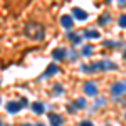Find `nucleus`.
Returning a JSON list of instances; mask_svg holds the SVG:
<instances>
[{
  "mask_svg": "<svg viewBox=\"0 0 126 126\" xmlns=\"http://www.w3.org/2000/svg\"><path fill=\"white\" fill-rule=\"evenodd\" d=\"M118 69V66L111 61H99V62H93V64H87V66H81V71H84L87 74H93L97 71H114Z\"/></svg>",
  "mask_w": 126,
  "mask_h": 126,
  "instance_id": "nucleus-2",
  "label": "nucleus"
},
{
  "mask_svg": "<svg viewBox=\"0 0 126 126\" xmlns=\"http://www.w3.org/2000/svg\"><path fill=\"white\" fill-rule=\"evenodd\" d=\"M0 104H2V99H0Z\"/></svg>",
  "mask_w": 126,
  "mask_h": 126,
  "instance_id": "nucleus-27",
  "label": "nucleus"
},
{
  "mask_svg": "<svg viewBox=\"0 0 126 126\" xmlns=\"http://www.w3.org/2000/svg\"><path fill=\"white\" fill-rule=\"evenodd\" d=\"M79 126H94V125H93L91 121H87V119H84V121H81V123H79Z\"/></svg>",
  "mask_w": 126,
  "mask_h": 126,
  "instance_id": "nucleus-20",
  "label": "nucleus"
},
{
  "mask_svg": "<svg viewBox=\"0 0 126 126\" xmlns=\"http://www.w3.org/2000/svg\"><path fill=\"white\" fill-rule=\"evenodd\" d=\"M104 126H111V125H104Z\"/></svg>",
  "mask_w": 126,
  "mask_h": 126,
  "instance_id": "nucleus-26",
  "label": "nucleus"
},
{
  "mask_svg": "<svg viewBox=\"0 0 126 126\" xmlns=\"http://www.w3.org/2000/svg\"><path fill=\"white\" fill-rule=\"evenodd\" d=\"M72 106H74V109H82V108H86V101L84 99H76Z\"/></svg>",
  "mask_w": 126,
  "mask_h": 126,
  "instance_id": "nucleus-16",
  "label": "nucleus"
},
{
  "mask_svg": "<svg viewBox=\"0 0 126 126\" xmlns=\"http://www.w3.org/2000/svg\"><path fill=\"white\" fill-rule=\"evenodd\" d=\"M32 111H34L35 114H44V111H46V106H44L40 101H37V103H34V104H32Z\"/></svg>",
  "mask_w": 126,
  "mask_h": 126,
  "instance_id": "nucleus-12",
  "label": "nucleus"
},
{
  "mask_svg": "<svg viewBox=\"0 0 126 126\" xmlns=\"http://www.w3.org/2000/svg\"><path fill=\"white\" fill-rule=\"evenodd\" d=\"M67 39L72 42V46H78V44H81V40H82V35L81 34H74V32H67Z\"/></svg>",
  "mask_w": 126,
  "mask_h": 126,
  "instance_id": "nucleus-11",
  "label": "nucleus"
},
{
  "mask_svg": "<svg viewBox=\"0 0 126 126\" xmlns=\"http://www.w3.org/2000/svg\"><path fill=\"white\" fill-rule=\"evenodd\" d=\"M0 126H2V121H0Z\"/></svg>",
  "mask_w": 126,
  "mask_h": 126,
  "instance_id": "nucleus-28",
  "label": "nucleus"
},
{
  "mask_svg": "<svg viewBox=\"0 0 126 126\" xmlns=\"http://www.w3.org/2000/svg\"><path fill=\"white\" fill-rule=\"evenodd\" d=\"M82 89H84V94H87V96H91V97H94L97 94V86L94 84V82H91V81L84 82Z\"/></svg>",
  "mask_w": 126,
  "mask_h": 126,
  "instance_id": "nucleus-5",
  "label": "nucleus"
},
{
  "mask_svg": "<svg viewBox=\"0 0 126 126\" xmlns=\"http://www.w3.org/2000/svg\"><path fill=\"white\" fill-rule=\"evenodd\" d=\"M111 94L114 97H121L126 94V82L125 81H121V82H114L113 86H111Z\"/></svg>",
  "mask_w": 126,
  "mask_h": 126,
  "instance_id": "nucleus-4",
  "label": "nucleus"
},
{
  "mask_svg": "<svg viewBox=\"0 0 126 126\" xmlns=\"http://www.w3.org/2000/svg\"><path fill=\"white\" fill-rule=\"evenodd\" d=\"M72 15H74L78 20H81V22L87 20V12H86V10H82V9H78V7L72 10Z\"/></svg>",
  "mask_w": 126,
  "mask_h": 126,
  "instance_id": "nucleus-10",
  "label": "nucleus"
},
{
  "mask_svg": "<svg viewBox=\"0 0 126 126\" xmlns=\"http://www.w3.org/2000/svg\"><path fill=\"white\" fill-rule=\"evenodd\" d=\"M61 25H62L66 30H71L72 25H74V20H72L71 15H62V17H61Z\"/></svg>",
  "mask_w": 126,
  "mask_h": 126,
  "instance_id": "nucleus-7",
  "label": "nucleus"
},
{
  "mask_svg": "<svg viewBox=\"0 0 126 126\" xmlns=\"http://www.w3.org/2000/svg\"><path fill=\"white\" fill-rule=\"evenodd\" d=\"M91 54H93V46H84L82 50H81V56L87 57V56H91Z\"/></svg>",
  "mask_w": 126,
  "mask_h": 126,
  "instance_id": "nucleus-15",
  "label": "nucleus"
},
{
  "mask_svg": "<svg viewBox=\"0 0 126 126\" xmlns=\"http://www.w3.org/2000/svg\"><path fill=\"white\" fill-rule=\"evenodd\" d=\"M24 35L29 40H42L46 37V27L39 22H29L24 27Z\"/></svg>",
  "mask_w": 126,
  "mask_h": 126,
  "instance_id": "nucleus-1",
  "label": "nucleus"
},
{
  "mask_svg": "<svg viewBox=\"0 0 126 126\" xmlns=\"http://www.w3.org/2000/svg\"><path fill=\"white\" fill-rule=\"evenodd\" d=\"M49 121H50V126H62V116L57 113L49 114Z\"/></svg>",
  "mask_w": 126,
  "mask_h": 126,
  "instance_id": "nucleus-9",
  "label": "nucleus"
},
{
  "mask_svg": "<svg viewBox=\"0 0 126 126\" xmlns=\"http://www.w3.org/2000/svg\"><path fill=\"white\" fill-rule=\"evenodd\" d=\"M35 126H46V125H42V123H39V125H35Z\"/></svg>",
  "mask_w": 126,
  "mask_h": 126,
  "instance_id": "nucleus-24",
  "label": "nucleus"
},
{
  "mask_svg": "<svg viewBox=\"0 0 126 126\" xmlns=\"http://www.w3.org/2000/svg\"><path fill=\"white\" fill-rule=\"evenodd\" d=\"M22 126H32V125H27V123H25V125H22Z\"/></svg>",
  "mask_w": 126,
  "mask_h": 126,
  "instance_id": "nucleus-25",
  "label": "nucleus"
},
{
  "mask_svg": "<svg viewBox=\"0 0 126 126\" xmlns=\"http://www.w3.org/2000/svg\"><path fill=\"white\" fill-rule=\"evenodd\" d=\"M66 52H67V50H66V49H54V50H52V59H54V61H64V59H66Z\"/></svg>",
  "mask_w": 126,
  "mask_h": 126,
  "instance_id": "nucleus-8",
  "label": "nucleus"
},
{
  "mask_svg": "<svg viewBox=\"0 0 126 126\" xmlns=\"http://www.w3.org/2000/svg\"><path fill=\"white\" fill-rule=\"evenodd\" d=\"M109 20H111V17H109L108 14H104V15H101V19H99V24H101V25H106V24H109Z\"/></svg>",
  "mask_w": 126,
  "mask_h": 126,
  "instance_id": "nucleus-18",
  "label": "nucleus"
},
{
  "mask_svg": "<svg viewBox=\"0 0 126 126\" xmlns=\"http://www.w3.org/2000/svg\"><path fill=\"white\" fill-rule=\"evenodd\" d=\"M66 57H67L69 61H72V62H74V61L79 57V54L76 52V50H72V49H71V50H67V52H66Z\"/></svg>",
  "mask_w": 126,
  "mask_h": 126,
  "instance_id": "nucleus-14",
  "label": "nucleus"
},
{
  "mask_svg": "<svg viewBox=\"0 0 126 126\" xmlns=\"http://www.w3.org/2000/svg\"><path fill=\"white\" fill-rule=\"evenodd\" d=\"M24 106H27V99H20V101H10V103H7V113H10V114H15V113H19V111H20Z\"/></svg>",
  "mask_w": 126,
  "mask_h": 126,
  "instance_id": "nucleus-3",
  "label": "nucleus"
},
{
  "mask_svg": "<svg viewBox=\"0 0 126 126\" xmlns=\"http://www.w3.org/2000/svg\"><path fill=\"white\" fill-rule=\"evenodd\" d=\"M118 25H119L121 29H126V14L119 15V19H118Z\"/></svg>",
  "mask_w": 126,
  "mask_h": 126,
  "instance_id": "nucleus-17",
  "label": "nucleus"
},
{
  "mask_svg": "<svg viewBox=\"0 0 126 126\" xmlns=\"http://www.w3.org/2000/svg\"><path fill=\"white\" fill-rule=\"evenodd\" d=\"M62 93V87H61V84H57V87H56V94H61Z\"/></svg>",
  "mask_w": 126,
  "mask_h": 126,
  "instance_id": "nucleus-21",
  "label": "nucleus"
},
{
  "mask_svg": "<svg viewBox=\"0 0 126 126\" xmlns=\"http://www.w3.org/2000/svg\"><path fill=\"white\" fill-rule=\"evenodd\" d=\"M82 37H86V39H99L101 34L96 32V30H93V29H87V30H84V35Z\"/></svg>",
  "mask_w": 126,
  "mask_h": 126,
  "instance_id": "nucleus-13",
  "label": "nucleus"
},
{
  "mask_svg": "<svg viewBox=\"0 0 126 126\" xmlns=\"http://www.w3.org/2000/svg\"><path fill=\"white\" fill-rule=\"evenodd\" d=\"M104 46H106V47H118V46H121V44H118V42H114V40H106Z\"/></svg>",
  "mask_w": 126,
  "mask_h": 126,
  "instance_id": "nucleus-19",
  "label": "nucleus"
},
{
  "mask_svg": "<svg viewBox=\"0 0 126 126\" xmlns=\"http://www.w3.org/2000/svg\"><path fill=\"white\" fill-rule=\"evenodd\" d=\"M123 57H125V59H126V50H125V52H123Z\"/></svg>",
  "mask_w": 126,
  "mask_h": 126,
  "instance_id": "nucleus-23",
  "label": "nucleus"
},
{
  "mask_svg": "<svg viewBox=\"0 0 126 126\" xmlns=\"http://www.w3.org/2000/svg\"><path fill=\"white\" fill-rule=\"evenodd\" d=\"M59 72V66L57 64H50V66H47V69H46V72L40 76V79H46V78H50V76H54V74H57Z\"/></svg>",
  "mask_w": 126,
  "mask_h": 126,
  "instance_id": "nucleus-6",
  "label": "nucleus"
},
{
  "mask_svg": "<svg viewBox=\"0 0 126 126\" xmlns=\"http://www.w3.org/2000/svg\"><path fill=\"white\" fill-rule=\"evenodd\" d=\"M118 3H119V5H123V3H126V0H118Z\"/></svg>",
  "mask_w": 126,
  "mask_h": 126,
  "instance_id": "nucleus-22",
  "label": "nucleus"
}]
</instances>
